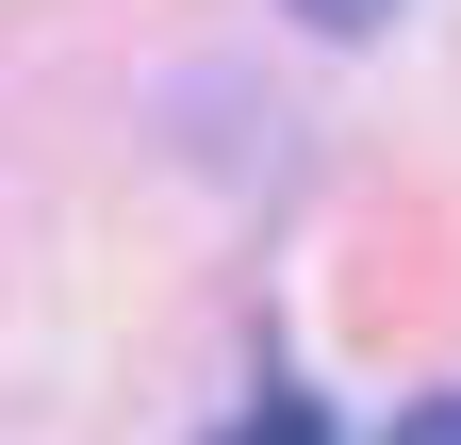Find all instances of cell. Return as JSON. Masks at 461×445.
Segmentation results:
<instances>
[{
  "label": "cell",
  "mask_w": 461,
  "mask_h": 445,
  "mask_svg": "<svg viewBox=\"0 0 461 445\" xmlns=\"http://www.w3.org/2000/svg\"><path fill=\"white\" fill-rule=\"evenodd\" d=\"M214 445H330V413H313V396H297V379H280V396H248V413H230V429H214Z\"/></svg>",
  "instance_id": "obj_1"
},
{
  "label": "cell",
  "mask_w": 461,
  "mask_h": 445,
  "mask_svg": "<svg viewBox=\"0 0 461 445\" xmlns=\"http://www.w3.org/2000/svg\"><path fill=\"white\" fill-rule=\"evenodd\" d=\"M379 445H461V396H412V413H395Z\"/></svg>",
  "instance_id": "obj_2"
},
{
  "label": "cell",
  "mask_w": 461,
  "mask_h": 445,
  "mask_svg": "<svg viewBox=\"0 0 461 445\" xmlns=\"http://www.w3.org/2000/svg\"><path fill=\"white\" fill-rule=\"evenodd\" d=\"M313 17H330V33H363V17H379V0H313Z\"/></svg>",
  "instance_id": "obj_3"
}]
</instances>
